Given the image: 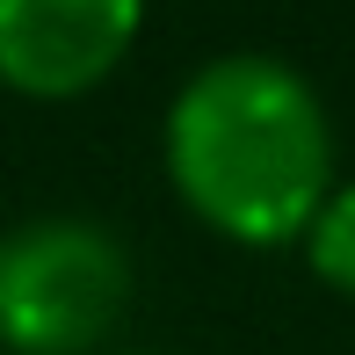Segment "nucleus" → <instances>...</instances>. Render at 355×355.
I'll return each instance as SVG.
<instances>
[{
    "label": "nucleus",
    "instance_id": "f03ea898",
    "mask_svg": "<svg viewBox=\"0 0 355 355\" xmlns=\"http://www.w3.org/2000/svg\"><path fill=\"white\" fill-rule=\"evenodd\" d=\"M131 247L87 211H44L0 232V348L109 355L131 319Z\"/></svg>",
    "mask_w": 355,
    "mask_h": 355
},
{
    "label": "nucleus",
    "instance_id": "7ed1b4c3",
    "mask_svg": "<svg viewBox=\"0 0 355 355\" xmlns=\"http://www.w3.org/2000/svg\"><path fill=\"white\" fill-rule=\"evenodd\" d=\"M145 0H0V87L22 102H80L131 58Z\"/></svg>",
    "mask_w": 355,
    "mask_h": 355
},
{
    "label": "nucleus",
    "instance_id": "20e7f679",
    "mask_svg": "<svg viewBox=\"0 0 355 355\" xmlns=\"http://www.w3.org/2000/svg\"><path fill=\"white\" fill-rule=\"evenodd\" d=\"M304 268L355 304V182H334V196L319 203L312 232H304Z\"/></svg>",
    "mask_w": 355,
    "mask_h": 355
},
{
    "label": "nucleus",
    "instance_id": "f257e3e1",
    "mask_svg": "<svg viewBox=\"0 0 355 355\" xmlns=\"http://www.w3.org/2000/svg\"><path fill=\"white\" fill-rule=\"evenodd\" d=\"M159 167L182 211L232 247H304L341 182L319 87L276 51H218L174 87Z\"/></svg>",
    "mask_w": 355,
    "mask_h": 355
},
{
    "label": "nucleus",
    "instance_id": "39448f33",
    "mask_svg": "<svg viewBox=\"0 0 355 355\" xmlns=\"http://www.w3.org/2000/svg\"><path fill=\"white\" fill-rule=\"evenodd\" d=\"M116 355H153V348H116Z\"/></svg>",
    "mask_w": 355,
    "mask_h": 355
}]
</instances>
